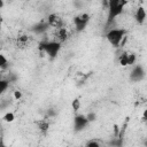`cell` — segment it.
Returning a JSON list of instances; mask_svg holds the SVG:
<instances>
[{
    "mask_svg": "<svg viewBox=\"0 0 147 147\" xmlns=\"http://www.w3.org/2000/svg\"><path fill=\"white\" fill-rule=\"evenodd\" d=\"M134 61V55L132 53L129 52H124L121 56H119V64L122 67H126L129 64H132Z\"/></svg>",
    "mask_w": 147,
    "mask_h": 147,
    "instance_id": "obj_6",
    "label": "cell"
},
{
    "mask_svg": "<svg viewBox=\"0 0 147 147\" xmlns=\"http://www.w3.org/2000/svg\"><path fill=\"white\" fill-rule=\"evenodd\" d=\"M59 49H60V42H59V41H57V42H55V41H53V42H47V44L44 45V51H45L49 56H52V57L57 54Z\"/></svg>",
    "mask_w": 147,
    "mask_h": 147,
    "instance_id": "obj_4",
    "label": "cell"
},
{
    "mask_svg": "<svg viewBox=\"0 0 147 147\" xmlns=\"http://www.w3.org/2000/svg\"><path fill=\"white\" fill-rule=\"evenodd\" d=\"M125 36V31L122 29H111L107 33V40L113 46H118Z\"/></svg>",
    "mask_w": 147,
    "mask_h": 147,
    "instance_id": "obj_2",
    "label": "cell"
},
{
    "mask_svg": "<svg viewBox=\"0 0 147 147\" xmlns=\"http://www.w3.org/2000/svg\"><path fill=\"white\" fill-rule=\"evenodd\" d=\"M0 61H1V63H0V65H1V69H5L6 67H7V59L5 57V55L3 54H1L0 55Z\"/></svg>",
    "mask_w": 147,
    "mask_h": 147,
    "instance_id": "obj_15",
    "label": "cell"
},
{
    "mask_svg": "<svg viewBox=\"0 0 147 147\" xmlns=\"http://www.w3.org/2000/svg\"><path fill=\"white\" fill-rule=\"evenodd\" d=\"M140 1H142V0H140Z\"/></svg>",
    "mask_w": 147,
    "mask_h": 147,
    "instance_id": "obj_20",
    "label": "cell"
},
{
    "mask_svg": "<svg viewBox=\"0 0 147 147\" xmlns=\"http://www.w3.org/2000/svg\"><path fill=\"white\" fill-rule=\"evenodd\" d=\"M142 119L144 121H147V108L144 110V113H142Z\"/></svg>",
    "mask_w": 147,
    "mask_h": 147,
    "instance_id": "obj_19",
    "label": "cell"
},
{
    "mask_svg": "<svg viewBox=\"0 0 147 147\" xmlns=\"http://www.w3.org/2000/svg\"><path fill=\"white\" fill-rule=\"evenodd\" d=\"M37 124H38V126H39L40 131H47V130H48V127H49V124H48V122H46L45 119L38 121V122H37Z\"/></svg>",
    "mask_w": 147,
    "mask_h": 147,
    "instance_id": "obj_11",
    "label": "cell"
},
{
    "mask_svg": "<svg viewBox=\"0 0 147 147\" xmlns=\"http://www.w3.org/2000/svg\"><path fill=\"white\" fill-rule=\"evenodd\" d=\"M0 84H1V88H0V91H1V93H3L5 90H6V87H7V85H8V83H7L6 80H2Z\"/></svg>",
    "mask_w": 147,
    "mask_h": 147,
    "instance_id": "obj_16",
    "label": "cell"
},
{
    "mask_svg": "<svg viewBox=\"0 0 147 147\" xmlns=\"http://www.w3.org/2000/svg\"><path fill=\"white\" fill-rule=\"evenodd\" d=\"M87 146H90V147H92V146L98 147V146H99V142H96V141H94V140H91V141L87 142Z\"/></svg>",
    "mask_w": 147,
    "mask_h": 147,
    "instance_id": "obj_18",
    "label": "cell"
},
{
    "mask_svg": "<svg viewBox=\"0 0 147 147\" xmlns=\"http://www.w3.org/2000/svg\"><path fill=\"white\" fill-rule=\"evenodd\" d=\"M48 24L54 28V29H59V28H63V20L61 18V16H59L57 14H51L47 18Z\"/></svg>",
    "mask_w": 147,
    "mask_h": 147,
    "instance_id": "obj_5",
    "label": "cell"
},
{
    "mask_svg": "<svg viewBox=\"0 0 147 147\" xmlns=\"http://www.w3.org/2000/svg\"><path fill=\"white\" fill-rule=\"evenodd\" d=\"M71 106H72V109H74L75 111H77V110L80 108V101H79L78 99H75V100L72 101Z\"/></svg>",
    "mask_w": 147,
    "mask_h": 147,
    "instance_id": "obj_14",
    "label": "cell"
},
{
    "mask_svg": "<svg viewBox=\"0 0 147 147\" xmlns=\"http://www.w3.org/2000/svg\"><path fill=\"white\" fill-rule=\"evenodd\" d=\"M14 98H15L16 100L21 99V98H22V92H21V91H15V92H14Z\"/></svg>",
    "mask_w": 147,
    "mask_h": 147,
    "instance_id": "obj_17",
    "label": "cell"
},
{
    "mask_svg": "<svg viewBox=\"0 0 147 147\" xmlns=\"http://www.w3.org/2000/svg\"><path fill=\"white\" fill-rule=\"evenodd\" d=\"M15 119V116H14V114L13 113H6L5 114V116H3V121L5 122H8V123H10V122H13Z\"/></svg>",
    "mask_w": 147,
    "mask_h": 147,
    "instance_id": "obj_13",
    "label": "cell"
},
{
    "mask_svg": "<svg viewBox=\"0 0 147 147\" xmlns=\"http://www.w3.org/2000/svg\"><path fill=\"white\" fill-rule=\"evenodd\" d=\"M87 117H85V116H77L76 118H75V126H76V129L77 130H79V129H82L83 126H85V124L87 123Z\"/></svg>",
    "mask_w": 147,
    "mask_h": 147,
    "instance_id": "obj_9",
    "label": "cell"
},
{
    "mask_svg": "<svg viewBox=\"0 0 147 147\" xmlns=\"http://www.w3.org/2000/svg\"><path fill=\"white\" fill-rule=\"evenodd\" d=\"M127 3V0H108V6H109V20H114L117 17L124 6Z\"/></svg>",
    "mask_w": 147,
    "mask_h": 147,
    "instance_id": "obj_1",
    "label": "cell"
},
{
    "mask_svg": "<svg viewBox=\"0 0 147 147\" xmlns=\"http://www.w3.org/2000/svg\"><path fill=\"white\" fill-rule=\"evenodd\" d=\"M55 36H56L59 42H61V41H64L68 39L69 33L65 28H59V29H55Z\"/></svg>",
    "mask_w": 147,
    "mask_h": 147,
    "instance_id": "obj_8",
    "label": "cell"
},
{
    "mask_svg": "<svg viewBox=\"0 0 147 147\" xmlns=\"http://www.w3.org/2000/svg\"><path fill=\"white\" fill-rule=\"evenodd\" d=\"M88 21H90L88 14H85V13H84V14H80V15L76 16V17L74 18V24H75L76 30H77V31L83 30V29L86 26V24H87Z\"/></svg>",
    "mask_w": 147,
    "mask_h": 147,
    "instance_id": "obj_3",
    "label": "cell"
},
{
    "mask_svg": "<svg viewBox=\"0 0 147 147\" xmlns=\"http://www.w3.org/2000/svg\"><path fill=\"white\" fill-rule=\"evenodd\" d=\"M29 42V37L28 36H20L17 38V45L20 47H25Z\"/></svg>",
    "mask_w": 147,
    "mask_h": 147,
    "instance_id": "obj_10",
    "label": "cell"
},
{
    "mask_svg": "<svg viewBox=\"0 0 147 147\" xmlns=\"http://www.w3.org/2000/svg\"><path fill=\"white\" fill-rule=\"evenodd\" d=\"M142 74H144V71L141 70V68H140V67H137V68L133 70V72H132V78L139 79L140 76H142Z\"/></svg>",
    "mask_w": 147,
    "mask_h": 147,
    "instance_id": "obj_12",
    "label": "cell"
},
{
    "mask_svg": "<svg viewBox=\"0 0 147 147\" xmlns=\"http://www.w3.org/2000/svg\"><path fill=\"white\" fill-rule=\"evenodd\" d=\"M146 17H147V13H146L145 8H144V7H141V6H139V7L137 8L136 13H134V18H136V21H137L138 23H140V24H141V23H144V22H145Z\"/></svg>",
    "mask_w": 147,
    "mask_h": 147,
    "instance_id": "obj_7",
    "label": "cell"
}]
</instances>
